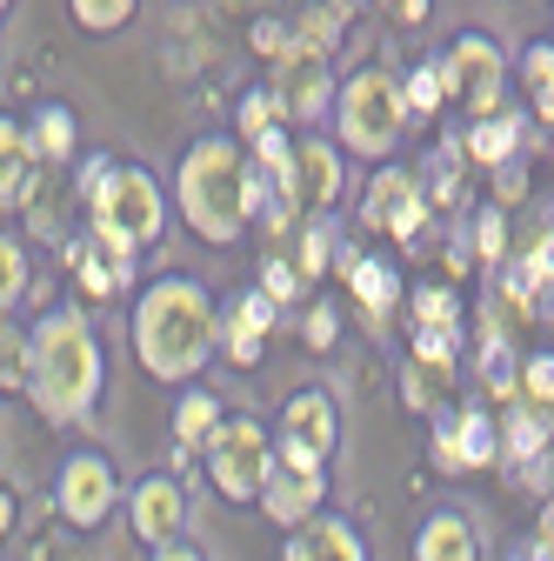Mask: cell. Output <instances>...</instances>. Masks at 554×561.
I'll return each instance as SVG.
<instances>
[{
    "label": "cell",
    "instance_id": "cell-23",
    "mask_svg": "<svg viewBox=\"0 0 554 561\" xmlns=\"http://www.w3.org/2000/svg\"><path fill=\"white\" fill-rule=\"evenodd\" d=\"M127 274H134V261L120 254V248H74V280L94 295V301H107V295H120L127 288Z\"/></svg>",
    "mask_w": 554,
    "mask_h": 561
},
{
    "label": "cell",
    "instance_id": "cell-47",
    "mask_svg": "<svg viewBox=\"0 0 554 561\" xmlns=\"http://www.w3.org/2000/svg\"><path fill=\"white\" fill-rule=\"evenodd\" d=\"M534 535H547V541H554V502L541 508V528H534Z\"/></svg>",
    "mask_w": 554,
    "mask_h": 561
},
{
    "label": "cell",
    "instance_id": "cell-35",
    "mask_svg": "<svg viewBox=\"0 0 554 561\" xmlns=\"http://www.w3.org/2000/svg\"><path fill=\"white\" fill-rule=\"evenodd\" d=\"M267 127H281V107H274V88H261V94H247V101H241V134H247V140H261Z\"/></svg>",
    "mask_w": 554,
    "mask_h": 561
},
{
    "label": "cell",
    "instance_id": "cell-15",
    "mask_svg": "<svg viewBox=\"0 0 554 561\" xmlns=\"http://www.w3.org/2000/svg\"><path fill=\"white\" fill-rule=\"evenodd\" d=\"M495 455H501V421H488L481 408L435 421V461L441 468H488Z\"/></svg>",
    "mask_w": 554,
    "mask_h": 561
},
{
    "label": "cell",
    "instance_id": "cell-12",
    "mask_svg": "<svg viewBox=\"0 0 554 561\" xmlns=\"http://www.w3.org/2000/svg\"><path fill=\"white\" fill-rule=\"evenodd\" d=\"M321 488H327L321 468H301V461H281V455H274V461H267V481H261V508H267L274 528H301V522H314V508H321Z\"/></svg>",
    "mask_w": 554,
    "mask_h": 561
},
{
    "label": "cell",
    "instance_id": "cell-40",
    "mask_svg": "<svg viewBox=\"0 0 554 561\" xmlns=\"http://www.w3.org/2000/svg\"><path fill=\"white\" fill-rule=\"evenodd\" d=\"M521 267L534 274V288H547V280H554V234H547V241H541V248H534V254H528Z\"/></svg>",
    "mask_w": 554,
    "mask_h": 561
},
{
    "label": "cell",
    "instance_id": "cell-8",
    "mask_svg": "<svg viewBox=\"0 0 554 561\" xmlns=\"http://www.w3.org/2000/svg\"><path fill=\"white\" fill-rule=\"evenodd\" d=\"M114 502H120V474H114L107 455L81 448V455H67V461H60V481H54V508H60V522L94 528V522L114 515Z\"/></svg>",
    "mask_w": 554,
    "mask_h": 561
},
{
    "label": "cell",
    "instance_id": "cell-46",
    "mask_svg": "<svg viewBox=\"0 0 554 561\" xmlns=\"http://www.w3.org/2000/svg\"><path fill=\"white\" fill-rule=\"evenodd\" d=\"M14 528V495H0V535Z\"/></svg>",
    "mask_w": 554,
    "mask_h": 561
},
{
    "label": "cell",
    "instance_id": "cell-45",
    "mask_svg": "<svg viewBox=\"0 0 554 561\" xmlns=\"http://www.w3.org/2000/svg\"><path fill=\"white\" fill-rule=\"evenodd\" d=\"M534 114H541V121L554 127V88H541V94H534Z\"/></svg>",
    "mask_w": 554,
    "mask_h": 561
},
{
    "label": "cell",
    "instance_id": "cell-44",
    "mask_svg": "<svg viewBox=\"0 0 554 561\" xmlns=\"http://www.w3.org/2000/svg\"><path fill=\"white\" fill-rule=\"evenodd\" d=\"M394 21H428V0H388Z\"/></svg>",
    "mask_w": 554,
    "mask_h": 561
},
{
    "label": "cell",
    "instance_id": "cell-21",
    "mask_svg": "<svg viewBox=\"0 0 554 561\" xmlns=\"http://www.w3.org/2000/svg\"><path fill=\"white\" fill-rule=\"evenodd\" d=\"M521 140H528V114H521V107H501V114H488V121L468 127V154H474L481 168H495V161H515Z\"/></svg>",
    "mask_w": 554,
    "mask_h": 561
},
{
    "label": "cell",
    "instance_id": "cell-39",
    "mask_svg": "<svg viewBox=\"0 0 554 561\" xmlns=\"http://www.w3.org/2000/svg\"><path fill=\"white\" fill-rule=\"evenodd\" d=\"M521 81H528V94H541V88H554V47H528L521 54Z\"/></svg>",
    "mask_w": 554,
    "mask_h": 561
},
{
    "label": "cell",
    "instance_id": "cell-6",
    "mask_svg": "<svg viewBox=\"0 0 554 561\" xmlns=\"http://www.w3.org/2000/svg\"><path fill=\"white\" fill-rule=\"evenodd\" d=\"M200 448H207V481H215L228 502H261V481H267L274 442H267V428H261L254 414H228Z\"/></svg>",
    "mask_w": 554,
    "mask_h": 561
},
{
    "label": "cell",
    "instance_id": "cell-3",
    "mask_svg": "<svg viewBox=\"0 0 554 561\" xmlns=\"http://www.w3.org/2000/svg\"><path fill=\"white\" fill-rule=\"evenodd\" d=\"M181 215L200 241H234L254 207H247V154L228 134H200L181 161Z\"/></svg>",
    "mask_w": 554,
    "mask_h": 561
},
{
    "label": "cell",
    "instance_id": "cell-31",
    "mask_svg": "<svg viewBox=\"0 0 554 561\" xmlns=\"http://www.w3.org/2000/svg\"><path fill=\"white\" fill-rule=\"evenodd\" d=\"M401 101H407V114H435V107L448 101L441 67H414V75H407V88H401Z\"/></svg>",
    "mask_w": 554,
    "mask_h": 561
},
{
    "label": "cell",
    "instance_id": "cell-24",
    "mask_svg": "<svg viewBox=\"0 0 554 561\" xmlns=\"http://www.w3.org/2000/svg\"><path fill=\"white\" fill-rule=\"evenodd\" d=\"M27 140H34V154L41 161H67V154H74V114H67V107H34V121H27Z\"/></svg>",
    "mask_w": 554,
    "mask_h": 561
},
{
    "label": "cell",
    "instance_id": "cell-38",
    "mask_svg": "<svg viewBox=\"0 0 554 561\" xmlns=\"http://www.w3.org/2000/svg\"><path fill=\"white\" fill-rule=\"evenodd\" d=\"M254 54H267L274 67H281V60L295 54V27H281V21H261V27H254Z\"/></svg>",
    "mask_w": 554,
    "mask_h": 561
},
{
    "label": "cell",
    "instance_id": "cell-25",
    "mask_svg": "<svg viewBox=\"0 0 554 561\" xmlns=\"http://www.w3.org/2000/svg\"><path fill=\"white\" fill-rule=\"evenodd\" d=\"M221 421H228V414H221L215 388H187V394H181V408H174V435L194 448V442H207V435H215Z\"/></svg>",
    "mask_w": 554,
    "mask_h": 561
},
{
    "label": "cell",
    "instance_id": "cell-33",
    "mask_svg": "<svg viewBox=\"0 0 554 561\" xmlns=\"http://www.w3.org/2000/svg\"><path fill=\"white\" fill-rule=\"evenodd\" d=\"M134 14V0H74V21L88 27V34H107V27H120Z\"/></svg>",
    "mask_w": 554,
    "mask_h": 561
},
{
    "label": "cell",
    "instance_id": "cell-34",
    "mask_svg": "<svg viewBox=\"0 0 554 561\" xmlns=\"http://www.w3.org/2000/svg\"><path fill=\"white\" fill-rule=\"evenodd\" d=\"M521 394L534 408H554V355H528L521 362Z\"/></svg>",
    "mask_w": 554,
    "mask_h": 561
},
{
    "label": "cell",
    "instance_id": "cell-13",
    "mask_svg": "<svg viewBox=\"0 0 554 561\" xmlns=\"http://www.w3.org/2000/svg\"><path fill=\"white\" fill-rule=\"evenodd\" d=\"M127 522H134V535H141L148 548L181 541V528H187V495H181V481H174V474H148V481L127 495Z\"/></svg>",
    "mask_w": 554,
    "mask_h": 561
},
{
    "label": "cell",
    "instance_id": "cell-28",
    "mask_svg": "<svg viewBox=\"0 0 554 561\" xmlns=\"http://www.w3.org/2000/svg\"><path fill=\"white\" fill-rule=\"evenodd\" d=\"M14 388H27V328L0 314V394H14Z\"/></svg>",
    "mask_w": 554,
    "mask_h": 561
},
{
    "label": "cell",
    "instance_id": "cell-41",
    "mask_svg": "<svg viewBox=\"0 0 554 561\" xmlns=\"http://www.w3.org/2000/svg\"><path fill=\"white\" fill-rule=\"evenodd\" d=\"M301 334H308V347H334V308H314Z\"/></svg>",
    "mask_w": 554,
    "mask_h": 561
},
{
    "label": "cell",
    "instance_id": "cell-20",
    "mask_svg": "<svg viewBox=\"0 0 554 561\" xmlns=\"http://www.w3.org/2000/svg\"><path fill=\"white\" fill-rule=\"evenodd\" d=\"M348 288H355V301L368 308V321L381 328V314H394V301H401V274H394V261L348 254Z\"/></svg>",
    "mask_w": 554,
    "mask_h": 561
},
{
    "label": "cell",
    "instance_id": "cell-26",
    "mask_svg": "<svg viewBox=\"0 0 554 561\" xmlns=\"http://www.w3.org/2000/svg\"><path fill=\"white\" fill-rule=\"evenodd\" d=\"M334 41H341V8H308L301 21H295V54H334Z\"/></svg>",
    "mask_w": 554,
    "mask_h": 561
},
{
    "label": "cell",
    "instance_id": "cell-32",
    "mask_svg": "<svg viewBox=\"0 0 554 561\" xmlns=\"http://www.w3.org/2000/svg\"><path fill=\"white\" fill-rule=\"evenodd\" d=\"M327 254H334V234H327V215H321V221L301 228V261H295L301 280H321V274H327Z\"/></svg>",
    "mask_w": 554,
    "mask_h": 561
},
{
    "label": "cell",
    "instance_id": "cell-27",
    "mask_svg": "<svg viewBox=\"0 0 554 561\" xmlns=\"http://www.w3.org/2000/svg\"><path fill=\"white\" fill-rule=\"evenodd\" d=\"M414 362L435 368V375H448L461 362V328H414Z\"/></svg>",
    "mask_w": 554,
    "mask_h": 561
},
{
    "label": "cell",
    "instance_id": "cell-7",
    "mask_svg": "<svg viewBox=\"0 0 554 561\" xmlns=\"http://www.w3.org/2000/svg\"><path fill=\"white\" fill-rule=\"evenodd\" d=\"M441 81H448V101H468L474 121L501 114V88H508V60L488 34H461L441 60Z\"/></svg>",
    "mask_w": 554,
    "mask_h": 561
},
{
    "label": "cell",
    "instance_id": "cell-22",
    "mask_svg": "<svg viewBox=\"0 0 554 561\" xmlns=\"http://www.w3.org/2000/svg\"><path fill=\"white\" fill-rule=\"evenodd\" d=\"M547 442H554V414L547 408H515L508 421H501V455L515 461V468H528V461H541L547 455Z\"/></svg>",
    "mask_w": 554,
    "mask_h": 561
},
{
    "label": "cell",
    "instance_id": "cell-2",
    "mask_svg": "<svg viewBox=\"0 0 554 561\" xmlns=\"http://www.w3.org/2000/svg\"><path fill=\"white\" fill-rule=\"evenodd\" d=\"M215 347H221V314L200 280L168 274L134 301V355L154 381H187L194 368H207Z\"/></svg>",
    "mask_w": 554,
    "mask_h": 561
},
{
    "label": "cell",
    "instance_id": "cell-37",
    "mask_svg": "<svg viewBox=\"0 0 554 561\" xmlns=\"http://www.w3.org/2000/svg\"><path fill=\"white\" fill-rule=\"evenodd\" d=\"M501 248H508L501 207H481V221H474V254H481V261H501Z\"/></svg>",
    "mask_w": 554,
    "mask_h": 561
},
{
    "label": "cell",
    "instance_id": "cell-43",
    "mask_svg": "<svg viewBox=\"0 0 554 561\" xmlns=\"http://www.w3.org/2000/svg\"><path fill=\"white\" fill-rule=\"evenodd\" d=\"M154 561H200V548L194 541H168V548H154Z\"/></svg>",
    "mask_w": 554,
    "mask_h": 561
},
{
    "label": "cell",
    "instance_id": "cell-4",
    "mask_svg": "<svg viewBox=\"0 0 554 561\" xmlns=\"http://www.w3.org/2000/svg\"><path fill=\"white\" fill-rule=\"evenodd\" d=\"M81 194H88V207H94V241H101V248L134 254V248L161 241V228H168L161 181H154L148 168H114V161L101 154V161L81 174Z\"/></svg>",
    "mask_w": 554,
    "mask_h": 561
},
{
    "label": "cell",
    "instance_id": "cell-18",
    "mask_svg": "<svg viewBox=\"0 0 554 561\" xmlns=\"http://www.w3.org/2000/svg\"><path fill=\"white\" fill-rule=\"evenodd\" d=\"M281 561H368L355 522H341V515H314L288 535V554Z\"/></svg>",
    "mask_w": 554,
    "mask_h": 561
},
{
    "label": "cell",
    "instance_id": "cell-14",
    "mask_svg": "<svg viewBox=\"0 0 554 561\" xmlns=\"http://www.w3.org/2000/svg\"><path fill=\"white\" fill-rule=\"evenodd\" d=\"M274 107H281V121H321V107H334V75L321 54H288L281 75H274Z\"/></svg>",
    "mask_w": 554,
    "mask_h": 561
},
{
    "label": "cell",
    "instance_id": "cell-9",
    "mask_svg": "<svg viewBox=\"0 0 554 561\" xmlns=\"http://www.w3.org/2000/svg\"><path fill=\"white\" fill-rule=\"evenodd\" d=\"M341 428H334V401L321 388H301L288 408H281V428H274V455L281 461H301V468H327Z\"/></svg>",
    "mask_w": 554,
    "mask_h": 561
},
{
    "label": "cell",
    "instance_id": "cell-1",
    "mask_svg": "<svg viewBox=\"0 0 554 561\" xmlns=\"http://www.w3.org/2000/svg\"><path fill=\"white\" fill-rule=\"evenodd\" d=\"M101 375H107V362H101V341H94L88 314L47 308L27 328V394H34L41 421H54V428L88 421L101 401Z\"/></svg>",
    "mask_w": 554,
    "mask_h": 561
},
{
    "label": "cell",
    "instance_id": "cell-36",
    "mask_svg": "<svg viewBox=\"0 0 554 561\" xmlns=\"http://www.w3.org/2000/svg\"><path fill=\"white\" fill-rule=\"evenodd\" d=\"M261 295H267L274 308L295 301V295H301V267H295V261H267V267H261Z\"/></svg>",
    "mask_w": 554,
    "mask_h": 561
},
{
    "label": "cell",
    "instance_id": "cell-17",
    "mask_svg": "<svg viewBox=\"0 0 554 561\" xmlns=\"http://www.w3.org/2000/svg\"><path fill=\"white\" fill-rule=\"evenodd\" d=\"M41 168H47V161L34 154L27 127L0 114V215H8V207H27V201H34V181H41Z\"/></svg>",
    "mask_w": 554,
    "mask_h": 561
},
{
    "label": "cell",
    "instance_id": "cell-11",
    "mask_svg": "<svg viewBox=\"0 0 554 561\" xmlns=\"http://www.w3.org/2000/svg\"><path fill=\"white\" fill-rule=\"evenodd\" d=\"M281 201L301 207L308 221H321L327 207L341 201V154L327 148V140H301L295 161H288V181H281Z\"/></svg>",
    "mask_w": 554,
    "mask_h": 561
},
{
    "label": "cell",
    "instance_id": "cell-19",
    "mask_svg": "<svg viewBox=\"0 0 554 561\" xmlns=\"http://www.w3.org/2000/svg\"><path fill=\"white\" fill-rule=\"evenodd\" d=\"M414 561H481V541H474V522L441 508L422 522V535H414Z\"/></svg>",
    "mask_w": 554,
    "mask_h": 561
},
{
    "label": "cell",
    "instance_id": "cell-10",
    "mask_svg": "<svg viewBox=\"0 0 554 561\" xmlns=\"http://www.w3.org/2000/svg\"><path fill=\"white\" fill-rule=\"evenodd\" d=\"M361 221L394 234V241H422V221H428V194L407 168H374L368 181V201H361Z\"/></svg>",
    "mask_w": 554,
    "mask_h": 561
},
{
    "label": "cell",
    "instance_id": "cell-42",
    "mask_svg": "<svg viewBox=\"0 0 554 561\" xmlns=\"http://www.w3.org/2000/svg\"><path fill=\"white\" fill-rule=\"evenodd\" d=\"M495 187H501V201H521V187H528V168H521V161H508Z\"/></svg>",
    "mask_w": 554,
    "mask_h": 561
},
{
    "label": "cell",
    "instance_id": "cell-5",
    "mask_svg": "<svg viewBox=\"0 0 554 561\" xmlns=\"http://www.w3.org/2000/svg\"><path fill=\"white\" fill-rule=\"evenodd\" d=\"M334 121H341V140H348L355 154H368V161L394 154L401 121H407L401 81L388 75V67H361L348 88H334Z\"/></svg>",
    "mask_w": 554,
    "mask_h": 561
},
{
    "label": "cell",
    "instance_id": "cell-16",
    "mask_svg": "<svg viewBox=\"0 0 554 561\" xmlns=\"http://www.w3.org/2000/svg\"><path fill=\"white\" fill-rule=\"evenodd\" d=\"M267 334H274V301L261 288H241L228 301V314H221V355L234 368H254L267 355Z\"/></svg>",
    "mask_w": 554,
    "mask_h": 561
},
{
    "label": "cell",
    "instance_id": "cell-48",
    "mask_svg": "<svg viewBox=\"0 0 554 561\" xmlns=\"http://www.w3.org/2000/svg\"><path fill=\"white\" fill-rule=\"evenodd\" d=\"M0 14H8V0H0Z\"/></svg>",
    "mask_w": 554,
    "mask_h": 561
},
{
    "label": "cell",
    "instance_id": "cell-30",
    "mask_svg": "<svg viewBox=\"0 0 554 561\" xmlns=\"http://www.w3.org/2000/svg\"><path fill=\"white\" fill-rule=\"evenodd\" d=\"M414 328H461V301H454V288H414Z\"/></svg>",
    "mask_w": 554,
    "mask_h": 561
},
{
    "label": "cell",
    "instance_id": "cell-29",
    "mask_svg": "<svg viewBox=\"0 0 554 561\" xmlns=\"http://www.w3.org/2000/svg\"><path fill=\"white\" fill-rule=\"evenodd\" d=\"M21 295H27V248L14 234H0V314H14Z\"/></svg>",
    "mask_w": 554,
    "mask_h": 561
}]
</instances>
